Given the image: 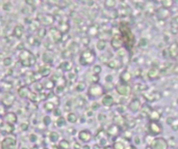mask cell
<instances>
[{
	"mask_svg": "<svg viewBox=\"0 0 178 149\" xmlns=\"http://www.w3.org/2000/svg\"><path fill=\"white\" fill-rule=\"evenodd\" d=\"M5 123H8V124H11L14 126L15 123L18 121V117H17V114H15L13 112H8L7 115L3 117Z\"/></svg>",
	"mask_w": 178,
	"mask_h": 149,
	"instance_id": "ac0fdd59",
	"label": "cell"
},
{
	"mask_svg": "<svg viewBox=\"0 0 178 149\" xmlns=\"http://www.w3.org/2000/svg\"><path fill=\"white\" fill-rule=\"evenodd\" d=\"M44 108H45V110L46 111H48V112H53L54 110L56 109L55 107H54V105H53L52 103H46L45 105H44Z\"/></svg>",
	"mask_w": 178,
	"mask_h": 149,
	"instance_id": "74e56055",
	"label": "cell"
},
{
	"mask_svg": "<svg viewBox=\"0 0 178 149\" xmlns=\"http://www.w3.org/2000/svg\"><path fill=\"white\" fill-rule=\"evenodd\" d=\"M101 104L104 107H108L111 108L115 105V100L111 94H104L101 98Z\"/></svg>",
	"mask_w": 178,
	"mask_h": 149,
	"instance_id": "9a60e30c",
	"label": "cell"
},
{
	"mask_svg": "<svg viewBox=\"0 0 178 149\" xmlns=\"http://www.w3.org/2000/svg\"><path fill=\"white\" fill-rule=\"evenodd\" d=\"M103 93H104V89H103L101 85L98 84V83L97 84H92L88 89L89 96L92 98H97V97L102 96Z\"/></svg>",
	"mask_w": 178,
	"mask_h": 149,
	"instance_id": "277c9868",
	"label": "cell"
},
{
	"mask_svg": "<svg viewBox=\"0 0 178 149\" xmlns=\"http://www.w3.org/2000/svg\"><path fill=\"white\" fill-rule=\"evenodd\" d=\"M144 140H145V142H146L148 145H152V143L154 142L155 138H154V136L150 135V134H148V135H146V137H145Z\"/></svg>",
	"mask_w": 178,
	"mask_h": 149,
	"instance_id": "f35d334b",
	"label": "cell"
},
{
	"mask_svg": "<svg viewBox=\"0 0 178 149\" xmlns=\"http://www.w3.org/2000/svg\"><path fill=\"white\" fill-rule=\"evenodd\" d=\"M116 91L118 94L122 95V96H127L130 93V87L128 84H124V83H120L116 86Z\"/></svg>",
	"mask_w": 178,
	"mask_h": 149,
	"instance_id": "7c38bea8",
	"label": "cell"
},
{
	"mask_svg": "<svg viewBox=\"0 0 178 149\" xmlns=\"http://www.w3.org/2000/svg\"><path fill=\"white\" fill-rule=\"evenodd\" d=\"M111 46L112 49L116 50V51H119V50L122 49V47L124 46V41L122 40V36H121V35H115L111 40Z\"/></svg>",
	"mask_w": 178,
	"mask_h": 149,
	"instance_id": "30bf717a",
	"label": "cell"
},
{
	"mask_svg": "<svg viewBox=\"0 0 178 149\" xmlns=\"http://www.w3.org/2000/svg\"><path fill=\"white\" fill-rule=\"evenodd\" d=\"M100 107V104H98L96 102H94L93 104H92V106H91V109L92 110H97L98 108Z\"/></svg>",
	"mask_w": 178,
	"mask_h": 149,
	"instance_id": "816d5d0a",
	"label": "cell"
},
{
	"mask_svg": "<svg viewBox=\"0 0 178 149\" xmlns=\"http://www.w3.org/2000/svg\"><path fill=\"white\" fill-rule=\"evenodd\" d=\"M11 62H13V60H11V58L8 57V56H7V57H5V58L2 59V64H3V66H7V67L11 66Z\"/></svg>",
	"mask_w": 178,
	"mask_h": 149,
	"instance_id": "60d3db41",
	"label": "cell"
},
{
	"mask_svg": "<svg viewBox=\"0 0 178 149\" xmlns=\"http://www.w3.org/2000/svg\"><path fill=\"white\" fill-rule=\"evenodd\" d=\"M115 121L117 126H122V124H125V119H124L123 116H118L117 118H115Z\"/></svg>",
	"mask_w": 178,
	"mask_h": 149,
	"instance_id": "b9f144b4",
	"label": "cell"
},
{
	"mask_svg": "<svg viewBox=\"0 0 178 149\" xmlns=\"http://www.w3.org/2000/svg\"><path fill=\"white\" fill-rule=\"evenodd\" d=\"M150 147L151 149H168L169 148L168 140L162 138V137H156Z\"/></svg>",
	"mask_w": 178,
	"mask_h": 149,
	"instance_id": "52a82bcc",
	"label": "cell"
},
{
	"mask_svg": "<svg viewBox=\"0 0 178 149\" xmlns=\"http://www.w3.org/2000/svg\"><path fill=\"white\" fill-rule=\"evenodd\" d=\"M168 53L172 59H178V44L172 43L168 48Z\"/></svg>",
	"mask_w": 178,
	"mask_h": 149,
	"instance_id": "5bb4252c",
	"label": "cell"
},
{
	"mask_svg": "<svg viewBox=\"0 0 178 149\" xmlns=\"http://www.w3.org/2000/svg\"><path fill=\"white\" fill-rule=\"evenodd\" d=\"M159 74H161V70H159L157 67H151L147 73L148 78L150 80H152V81H155V80L158 79Z\"/></svg>",
	"mask_w": 178,
	"mask_h": 149,
	"instance_id": "e0dca14e",
	"label": "cell"
},
{
	"mask_svg": "<svg viewBox=\"0 0 178 149\" xmlns=\"http://www.w3.org/2000/svg\"><path fill=\"white\" fill-rule=\"evenodd\" d=\"M58 147L59 149H70V143L68 140H62L58 143Z\"/></svg>",
	"mask_w": 178,
	"mask_h": 149,
	"instance_id": "836d02e7",
	"label": "cell"
},
{
	"mask_svg": "<svg viewBox=\"0 0 178 149\" xmlns=\"http://www.w3.org/2000/svg\"><path fill=\"white\" fill-rule=\"evenodd\" d=\"M174 2L173 1H162V5L164 8H167V10H169L171 6H173Z\"/></svg>",
	"mask_w": 178,
	"mask_h": 149,
	"instance_id": "7bdbcfd3",
	"label": "cell"
},
{
	"mask_svg": "<svg viewBox=\"0 0 178 149\" xmlns=\"http://www.w3.org/2000/svg\"><path fill=\"white\" fill-rule=\"evenodd\" d=\"M147 45H148V40L146 38H142L140 40V47H146Z\"/></svg>",
	"mask_w": 178,
	"mask_h": 149,
	"instance_id": "681fc988",
	"label": "cell"
},
{
	"mask_svg": "<svg viewBox=\"0 0 178 149\" xmlns=\"http://www.w3.org/2000/svg\"><path fill=\"white\" fill-rule=\"evenodd\" d=\"M161 116H162V113H158V110L154 109L152 113L150 114L149 118L151 119V121H158L159 118H161Z\"/></svg>",
	"mask_w": 178,
	"mask_h": 149,
	"instance_id": "f546056e",
	"label": "cell"
},
{
	"mask_svg": "<svg viewBox=\"0 0 178 149\" xmlns=\"http://www.w3.org/2000/svg\"><path fill=\"white\" fill-rule=\"evenodd\" d=\"M132 80V74L131 73H129L128 70L123 71V74H121V81L124 84H128V83Z\"/></svg>",
	"mask_w": 178,
	"mask_h": 149,
	"instance_id": "44dd1931",
	"label": "cell"
},
{
	"mask_svg": "<svg viewBox=\"0 0 178 149\" xmlns=\"http://www.w3.org/2000/svg\"><path fill=\"white\" fill-rule=\"evenodd\" d=\"M84 88H85V86H84V84L82 82H79L78 84L75 86V90L78 91V92H82V91L84 90Z\"/></svg>",
	"mask_w": 178,
	"mask_h": 149,
	"instance_id": "ee69618b",
	"label": "cell"
},
{
	"mask_svg": "<svg viewBox=\"0 0 178 149\" xmlns=\"http://www.w3.org/2000/svg\"><path fill=\"white\" fill-rule=\"evenodd\" d=\"M95 58H96V55H95V52L93 50L87 49L82 51L80 56H79V63L82 66H89L95 61Z\"/></svg>",
	"mask_w": 178,
	"mask_h": 149,
	"instance_id": "7a4b0ae2",
	"label": "cell"
},
{
	"mask_svg": "<svg viewBox=\"0 0 178 149\" xmlns=\"http://www.w3.org/2000/svg\"><path fill=\"white\" fill-rule=\"evenodd\" d=\"M120 32H121V36H122V40L124 41V46H125L127 49H131L132 46L135 45V36H133V33L131 32V29L127 24H122L120 26Z\"/></svg>",
	"mask_w": 178,
	"mask_h": 149,
	"instance_id": "6da1fadb",
	"label": "cell"
},
{
	"mask_svg": "<svg viewBox=\"0 0 178 149\" xmlns=\"http://www.w3.org/2000/svg\"><path fill=\"white\" fill-rule=\"evenodd\" d=\"M1 130L3 134H11L14 132V126L8 123H4V119H2V124H1Z\"/></svg>",
	"mask_w": 178,
	"mask_h": 149,
	"instance_id": "603a6c76",
	"label": "cell"
},
{
	"mask_svg": "<svg viewBox=\"0 0 178 149\" xmlns=\"http://www.w3.org/2000/svg\"><path fill=\"white\" fill-rule=\"evenodd\" d=\"M66 119L69 123H75L77 121V119H78V117H77V115L74 112H70V113H68Z\"/></svg>",
	"mask_w": 178,
	"mask_h": 149,
	"instance_id": "1f68e13d",
	"label": "cell"
},
{
	"mask_svg": "<svg viewBox=\"0 0 178 149\" xmlns=\"http://www.w3.org/2000/svg\"><path fill=\"white\" fill-rule=\"evenodd\" d=\"M17 140L14 137L7 136L1 141V149H16Z\"/></svg>",
	"mask_w": 178,
	"mask_h": 149,
	"instance_id": "8992f818",
	"label": "cell"
},
{
	"mask_svg": "<svg viewBox=\"0 0 178 149\" xmlns=\"http://www.w3.org/2000/svg\"><path fill=\"white\" fill-rule=\"evenodd\" d=\"M121 61H120V59L119 58H114V59H111L108 62H107V66L108 67H111V68H119L121 66Z\"/></svg>",
	"mask_w": 178,
	"mask_h": 149,
	"instance_id": "4316f807",
	"label": "cell"
},
{
	"mask_svg": "<svg viewBox=\"0 0 178 149\" xmlns=\"http://www.w3.org/2000/svg\"><path fill=\"white\" fill-rule=\"evenodd\" d=\"M143 96L147 102H156V100H159L162 97V94L161 92L156 91V90H153V91H148V92H145L143 94Z\"/></svg>",
	"mask_w": 178,
	"mask_h": 149,
	"instance_id": "ba28073f",
	"label": "cell"
},
{
	"mask_svg": "<svg viewBox=\"0 0 178 149\" xmlns=\"http://www.w3.org/2000/svg\"><path fill=\"white\" fill-rule=\"evenodd\" d=\"M133 89L136 92H145L148 89V86L144 82H138L133 85Z\"/></svg>",
	"mask_w": 178,
	"mask_h": 149,
	"instance_id": "7402d4cb",
	"label": "cell"
},
{
	"mask_svg": "<svg viewBox=\"0 0 178 149\" xmlns=\"http://www.w3.org/2000/svg\"><path fill=\"white\" fill-rule=\"evenodd\" d=\"M49 140L52 143H56L59 141V134L56 132H51L49 134Z\"/></svg>",
	"mask_w": 178,
	"mask_h": 149,
	"instance_id": "d6a6232c",
	"label": "cell"
},
{
	"mask_svg": "<svg viewBox=\"0 0 178 149\" xmlns=\"http://www.w3.org/2000/svg\"><path fill=\"white\" fill-rule=\"evenodd\" d=\"M67 78L68 79H73V78H76V74H74V73H72V71H69L68 73V74H67Z\"/></svg>",
	"mask_w": 178,
	"mask_h": 149,
	"instance_id": "db71d44e",
	"label": "cell"
},
{
	"mask_svg": "<svg viewBox=\"0 0 178 149\" xmlns=\"http://www.w3.org/2000/svg\"><path fill=\"white\" fill-rule=\"evenodd\" d=\"M106 81H107L108 83H112V74H108V76H106Z\"/></svg>",
	"mask_w": 178,
	"mask_h": 149,
	"instance_id": "9f6ffc18",
	"label": "cell"
},
{
	"mask_svg": "<svg viewBox=\"0 0 178 149\" xmlns=\"http://www.w3.org/2000/svg\"><path fill=\"white\" fill-rule=\"evenodd\" d=\"M29 140H30V142H35L38 140V137L35 134H31L30 136H29Z\"/></svg>",
	"mask_w": 178,
	"mask_h": 149,
	"instance_id": "f907efd6",
	"label": "cell"
},
{
	"mask_svg": "<svg viewBox=\"0 0 178 149\" xmlns=\"http://www.w3.org/2000/svg\"><path fill=\"white\" fill-rule=\"evenodd\" d=\"M104 5L106 8H114L116 5H117V2L116 1H105Z\"/></svg>",
	"mask_w": 178,
	"mask_h": 149,
	"instance_id": "f6af8a7d",
	"label": "cell"
},
{
	"mask_svg": "<svg viewBox=\"0 0 178 149\" xmlns=\"http://www.w3.org/2000/svg\"><path fill=\"white\" fill-rule=\"evenodd\" d=\"M82 149H90V147H89L88 145H84V147H82Z\"/></svg>",
	"mask_w": 178,
	"mask_h": 149,
	"instance_id": "680465c9",
	"label": "cell"
},
{
	"mask_svg": "<svg viewBox=\"0 0 178 149\" xmlns=\"http://www.w3.org/2000/svg\"><path fill=\"white\" fill-rule=\"evenodd\" d=\"M106 134L112 137H116L118 136L119 134H120V127L117 124H111V126H108L107 130H106Z\"/></svg>",
	"mask_w": 178,
	"mask_h": 149,
	"instance_id": "d6986e66",
	"label": "cell"
},
{
	"mask_svg": "<svg viewBox=\"0 0 178 149\" xmlns=\"http://www.w3.org/2000/svg\"><path fill=\"white\" fill-rule=\"evenodd\" d=\"M31 92L29 91V89L27 87H25V86H22V87H20L18 89V94H19L20 97L22 98H25V97H29V94H30Z\"/></svg>",
	"mask_w": 178,
	"mask_h": 149,
	"instance_id": "cb8c5ba5",
	"label": "cell"
},
{
	"mask_svg": "<svg viewBox=\"0 0 178 149\" xmlns=\"http://www.w3.org/2000/svg\"><path fill=\"white\" fill-rule=\"evenodd\" d=\"M22 149H27V148H22Z\"/></svg>",
	"mask_w": 178,
	"mask_h": 149,
	"instance_id": "94428289",
	"label": "cell"
},
{
	"mask_svg": "<svg viewBox=\"0 0 178 149\" xmlns=\"http://www.w3.org/2000/svg\"><path fill=\"white\" fill-rule=\"evenodd\" d=\"M89 40H90V38L89 37H84L82 38V44H84V46H89V44H90V41Z\"/></svg>",
	"mask_w": 178,
	"mask_h": 149,
	"instance_id": "11a10c76",
	"label": "cell"
},
{
	"mask_svg": "<svg viewBox=\"0 0 178 149\" xmlns=\"http://www.w3.org/2000/svg\"><path fill=\"white\" fill-rule=\"evenodd\" d=\"M176 104H177V106H178V97H177V100H176Z\"/></svg>",
	"mask_w": 178,
	"mask_h": 149,
	"instance_id": "91938a15",
	"label": "cell"
},
{
	"mask_svg": "<svg viewBox=\"0 0 178 149\" xmlns=\"http://www.w3.org/2000/svg\"><path fill=\"white\" fill-rule=\"evenodd\" d=\"M67 124V119L64 117H59L57 120H56V126L58 127H63Z\"/></svg>",
	"mask_w": 178,
	"mask_h": 149,
	"instance_id": "d590c367",
	"label": "cell"
},
{
	"mask_svg": "<svg viewBox=\"0 0 178 149\" xmlns=\"http://www.w3.org/2000/svg\"><path fill=\"white\" fill-rule=\"evenodd\" d=\"M101 70H102L101 65H99V64L94 65L93 68H92V73H93L94 74H98V76H99L100 73H101Z\"/></svg>",
	"mask_w": 178,
	"mask_h": 149,
	"instance_id": "8d00e7d4",
	"label": "cell"
},
{
	"mask_svg": "<svg viewBox=\"0 0 178 149\" xmlns=\"http://www.w3.org/2000/svg\"><path fill=\"white\" fill-rule=\"evenodd\" d=\"M153 109H151V107L148 105V104H145V105H143V107H142L141 114L143 115V117H149Z\"/></svg>",
	"mask_w": 178,
	"mask_h": 149,
	"instance_id": "d4e9b609",
	"label": "cell"
},
{
	"mask_svg": "<svg viewBox=\"0 0 178 149\" xmlns=\"http://www.w3.org/2000/svg\"><path fill=\"white\" fill-rule=\"evenodd\" d=\"M133 143L135 145H140L141 144V138L139 136H135L133 137Z\"/></svg>",
	"mask_w": 178,
	"mask_h": 149,
	"instance_id": "7dc6e473",
	"label": "cell"
},
{
	"mask_svg": "<svg viewBox=\"0 0 178 149\" xmlns=\"http://www.w3.org/2000/svg\"><path fill=\"white\" fill-rule=\"evenodd\" d=\"M172 74L178 76V64H175L173 66V70H172Z\"/></svg>",
	"mask_w": 178,
	"mask_h": 149,
	"instance_id": "f5cc1de1",
	"label": "cell"
},
{
	"mask_svg": "<svg viewBox=\"0 0 178 149\" xmlns=\"http://www.w3.org/2000/svg\"><path fill=\"white\" fill-rule=\"evenodd\" d=\"M166 123L170 126L173 130H178V117H174V116H168L166 118Z\"/></svg>",
	"mask_w": 178,
	"mask_h": 149,
	"instance_id": "2e32d148",
	"label": "cell"
},
{
	"mask_svg": "<svg viewBox=\"0 0 178 149\" xmlns=\"http://www.w3.org/2000/svg\"><path fill=\"white\" fill-rule=\"evenodd\" d=\"M19 60L22 63L23 66H31L32 64H34L35 58L32 55V53L28 50H23L19 55Z\"/></svg>",
	"mask_w": 178,
	"mask_h": 149,
	"instance_id": "3957f363",
	"label": "cell"
},
{
	"mask_svg": "<svg viewBox=\"0 0 178 149\" xmlns=\"http://www.w3.org/2000/svg\"><path fill=\"white\" fill-rule=\"evenodd\" d=\"M41 22H42L44 25H51V24L54 22V19H53L52 16H44L42 17V19H41Z\"/></svg>",
	"mask_w": 178,
	"mask_h": 149,
	"instance_id": "4dcf8cb0",
	"label": "cell"
},
{
	"mask_svg": "<svg viewBox=\"0 0 178 149\" xmlns=\"http://www.w3.org/2000/svg\"><path fill=\"white\" fill-rule=\"evenodd\" d=\"M15 103V95L10 91L2 93V105L5 107H11Z\"/></svg>",
	"mask_w": 178,
	"mask_h": 149,
	"instance_id": "9c48e42d",
	"label": "cell"
},
{
	"mask_svg": "<svg viewBox=\"0 0 178 149\" xmlns=\"http://www.w3.org/2000/svg\"><path fill=\"white\" fill-rule=\"evenodd\" d=\"M170 15V11H169V10H167V8H159L158 11H157V16H158L159 19H162L165 20L166 18H168V16Z\"/></svg>",
	"mask_w": 178,
	"mask_h": 149,
	"instance_id": "83f0119b",
	"label": "cell"
},
{
	"mask_svg": "<svg viewBox=\"0 0 178 149\" xmlns=\"http://www.w3.org/2000/svg\"><path fill=\"white\" fill-rule=\"evenodd\" d=\"M125 149H135V147H133V146L132 145H126V147H125Z\"/></svg>",
	"mask_w": 178,
	"mask_h": 149,
	"instance_id": "6f0895ef",
	"label": "cell"
},
{
	"mask_svg": "<svg viewBox=\"0 0 178 149\" xmlns=\"http://www.w3.org/2000/svg\"><path fill=\"white\" fill-rule=\"evenodd\" d=\"M148 130L152 136H158L162 133V126L158 121H150L148 124Z\"/></svg>",
	"mask_w": 178,
	"mask_h": 149,
	"instance_id": "5b68a950",
	"label": "cell"
},
{
	"mask_svg": "<svg viewBox=\"0 0 178 149\" xmlns=\"http://www.w3.org/2000/svg\"><path fill=\"white\" fill-rule=\"evenodd\" d=\"M61 68H63L64 70H70V63L69 61H64L63 63L61 64Z\"/></svg>",
	"mask_w": 178,
	"mask_h": 149,
	"instance_id": "bcb514c9",
	"label": "cell"
},
{
	"mask_svg": "<svg viewBox=\"0 0 178 149\" xmlns=\"http://www.w3.org/2000/svg\"><path fill=\"white\" fill-rule=\"evenodd\" d=\"M106 46H107V44H106V40H99L96 43V49L100 52L104 51Z\"/></svg>",
	"mask_w": 178,
	"mask_h": 149,
	"instance_id": "f1b7e54d",
	"label": "cell"
},
{
	"mask_svg": "<svg viewBox=\"0 0 178 149\" xmlns=\"http://www.w3.org/2000/svg\"><path fill=\"white\" fill-rule=\"evenodd\" d=\"M142 107H143V105H142L141 100H139V98H133L131 102L129 103L128 109H129L132 113H139V112H141Z\"/></svg>",
	"mask_w": 178,
	"mask_h": 149,
	"instance_id": "8fae6325",
	"label": "cell"
},
{
	"mask_svg": "<svg viewBox=\"0 0 178 149\" xmlns=\"http://www.w3.org/2000/svg\"><path fill=\"white\" fill-rule=\"evenodd\" d=\"M1 6H2V10L5 11H11V2H2Z\"/></svg>",
	"mask_w": 178,
	"mask_h": 149,
	"instance_id": "ab89813d",
	"label": "cell"
},
{
	"mask_svg": "<svg viewBox=\"0 0 178 149\" xmlns=\"http://www.w3.org/2000/svg\"><path fill=\"white\" fill-rule=\"evenodd\" d=\"M125 147L126 145L122 141H117L116 140V142L114 143V149H125Z\"/></svg>",
	"mask_w": 178,
	"mask_h": 149,
	"instance_id": "e575fe53",
	"label": "cell"
},
{
	"mask_svg": "<svg viewBox=\"0 0 178 149\" xmlns=\"http://www.w3.org/2000/svg\"><path fill=\"white\" fill-rule=\"evenodd\" d=\"M106 120V116L104 114H99L98 115V121L99 122H104Z\"/></svg>",
	"mask_w": 178,
	"mask_h": 149,
	"instance_id": "c3c4849f",
	"label": "cell"
},
{
	"mask_svg": "<svg viewBox=\"0 0 178 149\" xmlns=\"http://www.w3.org/2000/svg\"><path fill=\"white\" fill-rule=\"evenodd\" d=\"M78 140L82 143H89L92 140V133L89 130H82L78 133Z\"/></svg>",
	"mask_w": 178,
	"mask_h": 149,
	"instance_id": "4fadbf2b",
	"label": "cell"
},
{
	"mask_svg": "<svg viewBox=\"0 0 178 149\" xmlns=\"http://www.w3.org/2000/svg\"><path fill=\"white\" fill-rule=\"evenodd\" d=\"M23 34H24V26L19 24V25H17L16 27L14 28V35L17 38H20L23 36Z\"/></svg>",
	"mask_w": 178,
	"mask_h": 149,
	"instance_id": "ffe728a7",
	"label": "cell"
},
{
	"mask_svg": "<svg viewBox=\"0 0 178 149\" xmlns=\"http://www.w3.org/2000/svg\"><path fill=\"white\" fill-rule=\"evenodd\" d=\"M50 37L54 43H57L58 40H61V32L58 31V29H53L50 31Z\"/></svg>",
	"mask_w": 178,
	"mask_h": 149,
	"instance_id": "484cf974",
	"label": "cell"
}]
</instances>
